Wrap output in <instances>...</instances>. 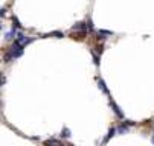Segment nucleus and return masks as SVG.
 <instances>
[{
	"label": "nucleus",
	"instance_id": "obj_1",
	"mask_svg": "<svg viewBox=\"0 0 154 146\" xmlns=\"http://www.w3.org/2000/svg\"><path fill=\"white\" fill-rule=\"evenodd\" d=\"M21 54H23V46H21V44H18V43L15 41L14 44H12V47L9 49V54H6L5 59H6V62H9V59H11V58H18Z\"/></svg>",
	"mask_w": 154,
	"mask_h": 146
},
{
	"label": "nucleus",
	"instance_id": "obj_2",
	"mask_svg": "<svg viewBox=\"0 0 154 146\" xmlns=\"http://www.w3.org/2000/svg\"><path fill=\"white\" fill-rule=\"evenodd\" d=\"M15 41H17L18 44H21V46L24 47L26 44H29V43L32 41V38H28V37H24V35H21V34H20V35L17 37V40H15Z\"/></svg>",
	"mask_w": 154,
	"mask_h": 146
},
{
	"label": "nucleus",
	"instance_id": "obj_3",
	"mask_svg": "<svg viewBox=\"0 0 154 146\" xmlns=\"http://www.w3.org/2000/svg\"><path fill=\"white\" fill-rule=\"evenodd\" d=\"M110 105L113 107V111H114V114H116L118 117H121V119H124V113L121 111V108L118 107V105L114 103V101H111V99H110Z\"/></svg>",
	"mask_w": 154,
	"mask_h": 146
},
{
	"label": "nucleus",
	"instance_id": "obj_4",
	"mask_svg": "<svg viewBox=\"0 0 154 146\" xmlns=\"http://www.w3.org/2000/svg\"><path fill=\"white\" fill-rule=\"evenodd\" d=\"M98 85H99V88H101L102 91H104V93H105V95H108V90H107V87H105V84H104V81H101V79H99V81H98Z\"/></svg>",
	"mask_w": 154,
	"mask_h": 146
},
{
	"label": "nucleus",
	"instance_id": "obj_5",
	"mask_svg": "<svg viewBox=\"0 0 154 146\" xmlns=\"http://www.w3.org/2000/svg\"><path fill=\"white\" fill-rule=\"evenodd\" d=\"M61 137L69 139V137H70V129H69V128H64V129L61 131Z\"/></svg>",
	"mask_w": 154,
	"mask_h": 146
},
{
	"label": "nucleus",
	"instance_id": "obj_6",
	"mask_svg": "<svg viewBox=\"0 0 154 146\" xmlns=\"http://www.w3.org/2000/svg\"><path fill=\"white\" fill-rule=\"evenodd\" d=\"M114 134H116V129H114V128H111V129L108 131V134H107V137H105V142H108V140H110V139H111V137H113Z\"/></svg>",
	"mask_w": 154,
	"mask_h": 146
},
{
	"label": "nucleus",
	"instance_id": "obj_7",
	"mask_svg": "<svg viewBox=\"0 0 154 146\" xmlns=\"http://www.w3.org/2000/svg\"><path fill=\"white\" fill-rule=\"evenodd\" d=\"M73 29H87V26H85L84 23H76V24L73 26Z\"/></svg>",
	"mask_w": 154,
	"mask_h": 146
}]
</instances>
